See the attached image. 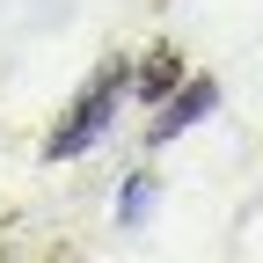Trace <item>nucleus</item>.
I'll list each match as a JSON object with an SVG mask.
<instances>
[{
	"label": "nucleus",
	"instance_id": "obj_1",
	"mask_svg": "<svg viewBox=\"0 0 263 263\" xmlns=\"http://www.w3.org/2000/svg\"><path fill=\"white\" fill-rule=\"evenodd\" d=\"M124 88H132V66H124V59L95 66V81L73 95V110L59 117V132L44 139V154H51V161H73V154H88V146L110 132V117H117V103H124Z\"/></svg>",
	"mask_w": 263,
	"mask_h": 263
},
{
	"label": "nucleus",
	"instance_id": "obj_2",
	"mask_svg": "<svg viewBox=\"0 0 263 263\" xmlns=\"http://www.w3.org/2000/svg\"><path fill=\"white\" fill-rule=\"evenodd\" d=\"M212 110H219V81H205V73H197V81L168 88V95L154 103V124H146V139H154V146H168L176 132H190L197 117H212Z\"/></svg>",
	"mask_w": 263,
	"mask_h": 263
},
{
	"label": "nucleus",
	"instance_id": "obj_3",
	"mask_svg": "<svg viewBox=\"0 0 263 263\" xmlns=\"http://www.w3.org/2000/svg\"><path fill=\"white\" fill-rule=\"evenodd\" d=\"M176 81H183V51H176V44H154V51H146V66L132 73V88H124V95H139V103H161Z\"/></svg>",
	"mask_w": 263,
	"mask_h": 263
},
{
	"label": "nucleus",
	"instance_id": "obj_4",
	"mask_svg": "<svg viewBox=\"0 0 263 263\" xmlns=\"http://www.w3.org/2000/svg\"><path fill=\"white\" fill-rule=\"evenodd\" d=\"M146 212H154V183H146V176H132V183H124V205H117V219H124V227H139Z\"/></svg>",
	"mask_w": 263,
	"mask_h": 263
}]
</instances>
